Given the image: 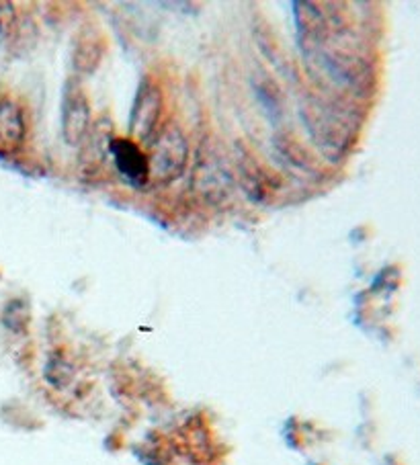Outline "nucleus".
Segmentation results:
<instances>
[{
    "label": "nucleus",
    "instance_id": "obj_1",
    "mask_svg": "<svg viewBox=\"0 0 420 465\" xmlns=\"http://www.w3.org/2000/svg\"><path fill=\"white\" fill-rule=\"evenodd\" d=\"M148 164H150V178L159 185L173 183L187 170V135L173 121L162 125L159 133L154 135V140L150 142V152H148Z\"/></svg>",
    "mask_w": 420,
    "mask_h": 465
},
{
    "label": "nucleus",
    "instance_id": "obj_2",
    "mask_svg": "<svg viewBox=\"0 0 420 465\" xmlns=\"http://www.w3.org/2000/svg\"><path fill=\"white\" fill-rule=\"evenodd\" d=\"M62 138L68 146L81 148L92 130V111L87 92L76 78H68L62 89Z\"/></svg>",
    "mask_w": 420,
    "mask_h": 465
},
{
    "label": "nucleus",
    "instance_id": "obj_3",
    "mask_svg": "<svg viewBox=\"0 0 420 465\" xmlns=\"http://www.w3.org/2000/svg\"><path fill=\"white\" fill-rule=\"evenodd\" d=\"M193 189L208 203H222L232 193L230 168L213 146H203L199 150Z\"/></svg>",
    "mask_w": 420,
    "mask_h": 465
},
{
    "label": "nucleus",
    "instance_id": "obj_4",
    "mask_svg": "<svg viewBox=\"0 0 420 465\" xmlns=\"http://www.w3.org/2000/svg\"><path fill=\"white\" fill-rule=\"evenodd\" d=\"M300 111L305 130L310 132L314 144L322 148V152H343L351 133H348V127L339 113H334L330 107L318 101L302 105Z\"/></svg>",
    "mask_w": 420,
    "mask_h": 465
},
{
    "label": "nucleus",
    "instance_id": "obj_5",
    "mask_svg": "<svg viewBox=\"0 0 420 465\" xmlns=\"http://www.w3.org/2000/svg\"><path fill=\"white\" fill-rule=\"evenodd\" d=\"M162 105L165 101H162L160 87L150 76H146L135 92L130 113V133L135 144H140V142L150 144L154 135L159 133Z\"/></svg>",
    "mask_w": 420,
    "mask_h": 465
},
{
    "label": "nucleus",
    "instance_id": "obj_6",
    "mask_svg": "<svg viewBox=\"0 0 420 465\" xmlns=\"http://www.w3.org/2000/svg\"><path fill=\"white\" fill-rule=\"evenodd\" d=\"M107 154L111 156L116 170L125 183L133 185V187H144L150 181L148 154L133 140L111 138L107 144Z\"/></svg>",
    "mask_w": 420,
    "mask_h": 465
},
{
    "label": "nucleus",
    "instance_id": "obj_7",
    "mask_svg": "<svg viewBox=\"0 0 420 465\" xmlns=\"http://www.w3.org/2000/svg\"><path fill=\"white\" fill-rule=\"evenodd\" d=\"M27 138V121L21 105L0 97V159L17 154Z\"/></svg>",
    "mask_w": 420,
    "mask_h": 465
},
{
    "label": "nucleus",
    "instance_id": "obj_8",
    "mask_svg": "<svg viewBox=\"0 0 420 465\" xmlns=\"http://www.w3.org/2000/svg\"><path fill=\"white\" fill-rule=\"evenodd\" d=\"M105 56V39L99 31L84 30L73 49V66L78 74H92Z\"/></svg>",
    "mask_w": 420,
    "mask_h": 465
},
{
    "label": "nucleus",
    "instance_id": "obj_9",
    "mask_svg": "<svg viewBox=\"0 0 420 465\" xmlns=\"http://www.w3.org/2000/svg\"><path fill=\"white\" fill-rule=\"evenodd\" d=\"M238 168L242 175V185L246 187L248 195H253L254 199H261L267 193V175L259 164L254 162L251 154H246L242 150V154L238 156Z\"/></svg>",
    "mask_w": 420,
    "mask_h": 465
},
{
    "label": "nucleus",
    "instance_id": "obj_10",
    "mask_svg": "<svg viewBox=\"0 0 420 465\" xmlns=\"http://www.w3.org/2000/svg\"><path fill=\"white\" fill-rule=\"evenodd\" d=\"M46 377L56 388H64V385H68L70 379H73V367L64 359H60V357H54V359L47 363Z\"/></svg>",
    "mask_w": 420,
    "mask_h": 465
},
{
    "label": "nucleus",
    "instance_id": "obj_11",
    "mask_svg": "<svg viewBox=\"0 0 420 465\" xmlns=\"http://www.w3.org/2000/svg\"><path fill=\"white\" fill-rule=\"evenodd\" d=\"M17 27H19V21H17L15 6L11 3H0V38H3V41H9L15 38Z\"/></svg>",
    "mask_w": 420,
    "mask_h": 465
}]
</instances>
